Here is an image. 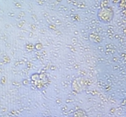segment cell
Here are the masks:
<instances>
[{"label":"cell","instance_id":"1","mask_svg":"<svg viewBox=\"0 0 126 117\" xmlns=\"http://www.w3.org/2000/svg\"><path fill=\"white\" fill-rule=\"evenodd\" d=\"M32 83L38 89H43L48 83V78L46 75L35 73L32 76Z\"/></svg>","mask_w":126,"mask_h":117},{"label":"cell","instance_id":"2","mask_svg":"<svg viewBox=\"0 0 126 117\" xmlns=\"http://www.w3.org/2000/svg\"><path fill=\"white\" fill-rule=\"evenodd\" d=\"M97 18L98 20L102 23H107L111 20V13L108 8H103L100 9L97 12Z\"/></svg>","mask_w":126,"mask_h":117}]
</instances>
